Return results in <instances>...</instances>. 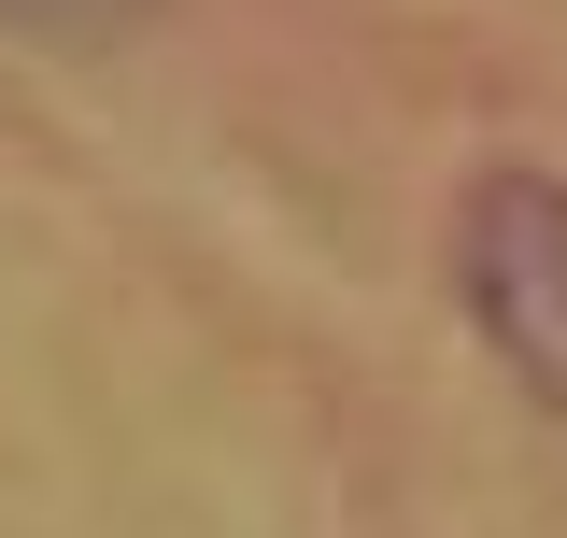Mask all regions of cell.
<instances>
[{
	"mask_svg": "<svg viewBox=\"0 0 567 538\" xmlns=\"http://www.w3.org/2000/svg\"><path fill=\"white\" fill-rule=\"evenodd\" d=\"M454 283L483 340L525 369V397L567 411V185L554 170H483L454 213Z\"/></svg>",
	"mask_w": 567,
	"mask_h": 538,
	"instance_id": "cell-1",
	"label": "cell"
},
{
	"mask_svg": "<svg viewBox=\"0 0 567 538\" xmlns=\"http://www.w3.org/2000/svg\"><path fill=\"white\" fill-rule=\"evenodd\" d=\"M0 14H128V0H0Z\"/></svg>",
	"mask_w": 567,
	"mask_h": 538,
	"instance_id": "cell-2",
	"label": "cell"
}]
</instances>
